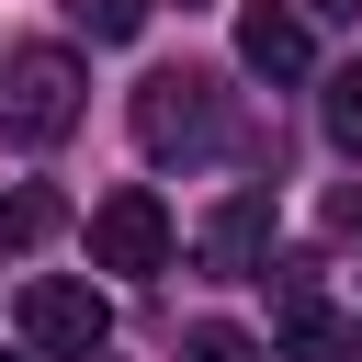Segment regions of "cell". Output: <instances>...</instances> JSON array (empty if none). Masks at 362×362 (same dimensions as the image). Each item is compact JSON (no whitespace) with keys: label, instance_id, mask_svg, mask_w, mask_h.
I'll return each mask as SVG.
<instances>
[{"label":"cell","instance_id":"52a82bcc","mask_svg":"<svg viewBox=\"0 0 362 362\" xmlns=\"http://www.w3.org/2000/svg\"><path fill=\"white\" fill-rule=\"evenodd\" d=\"M272 362H351V317H339V305H317V283H305V294H283Z\"/></svg>","mask_w":362,"mask_h":362},{"label":"cell","instance_id":"8fae6325","mask_svg":"<svg viewBox=\"0 0 362 362\" xmlns=\"http://www.w3.org/2000/svg\"><path fill=\"white\" fill-rule=\"evenodd\" d=\"M328 136H339V147L362 158V57H351V68L328 79Z\"/></svg>","mask_w":362,"mask_h":362},{"label":"cell","instance_id":"30bf717a","mask_svg":"<svg viewBox=\"0 0 362 362\" xmlns=\"http://www.w3.org/2000/svg\"><path fill=\"white\" fill-rule=\"evenodd\" d=\"M68 23H79L90 45H124V34L147 23V0H68Z\"/></svg>","mask_w":362,"mask_h":362},{"label":"cell","instance_id":"2e32d148","mask_svg":"<svg viewBox=\"0 0 362 362\" xmlns=\"http://www.w3.org/2000/svg\"><path fill=\"white\" fill-rule=\"evenodd\" d=\"M0 362H11V351H0Z\"/></svg>","mask_w":362,"mask_h":362},{"label":"cell","instance_id":"8992f818","mask_svg":"<svg viewBox=\"0 0 362 362\" xmlns=\"http://www.w3.org/2000/svg\"><path fill=\"white\" fill-rule=\"evenodd\" d=\"M238 57H249L260 79H305V57H317V45H305V11L249 0V11H238Z\"/></svg>","mask_w":362,"mask_h":362},{"label":"cell","instance_id":"9c48e42d","mask_svg":"<svg viewBox=\"0 0 362 362\" xmlns=\"http://www.w3.org/2000/svg\"><path fill=\"white\" fill-rule=\"evenodd\" d=\"M181 362H272L249 328H226V317H204V328H181Z\"/></svg>","mask_w":362,"mask_h":362},{"label":"cell","instance_id":"4fadbf2b","mask_svg":"<svg viewBox=\"0 0 362 362\" xmlns=\"http://www.w3.org/2000/svg\"><path fill=\"white\" fill-rule=\"evenodd\" d=\"M305 11H317V23H362V0H305Z\"/></svg>","mask_w":362,"mask_h":362},{"label":"cell","instance_id":"6da1fadb","mask_svg":"<svg viewBox=\"0 0 362 362\" xmlns=\"http://www.w3.org/2000/svg\"><path fill=\"white\" fill-rule=\"evenodd\" d=\"M79 102H90V68L68 45H11L0 57V136L11 147H57L79 124Z\"/></svg>","mask_w":362,"mask_h":362},{"label":"cell","instance_id":"3957f363","mask_svg":"<svg viewBox=\"0 0 362 362\" xmlns=\"http://www.w3.org/2000/svg\"><path fill=\"white\" fill-rule=\"evenodd\" d=\"M11 328H23V351H45V362H90V351L113 339V305H102L90 283H68V272H45V283H23V305H11Z\"/></svg>","mask_w":362,"mask_h":362},{"label":"cell","instance_id":"7c38bea8","mask_svg":"<svg viewBox=\"0 0 362 362\" xmlns=\"http://www.w3.org/2000/svg\"><path fill=\"white\" fill-rule=\"evenodd\" d=\"M328 238H362V181H339V192H328Z\"/></svg>","mask_w":362,"mask_h":362},{"label":"cell","instance_id":"ba28073f","mask_svg":"<svg viewBox=\"0 0 362 362\" xmlns=\"http://www.w3.org/2000/svg\"><path fill=\"white\" fill-rule=\"evenodd\" d=\"M57 215H68L57 192H11V204H0V249H34V238H57Z\"/></svg>","mask_w":362,"mask_h":362},{"label":"cell","instance_id":"9a60e30c","mask_svg":"<svg viewBox=\"0 0 362 362\" xmlns=\"http://www.w3.org/2000/svg\"><path fill=\"white\" fill-rule=\"evenodd\" d=\"M181 11H192V0H181Z\"/></svg>","mask_w":362,"mask_h":362},{"label":"cell","instance_id":"5b68a950","mask_svg":"<svg viewBox=\"0 0 362 362\" xmlns=\"http://www.w3.org/2000/svg\"><path fill=\"white\" fill-rule=\"evenodd\" d=\"M192 260H204V272H260V260H272V192L238 181V192L192 226Z\"/></svg>","mask_w":362,"mask_h":362},{"label":"cell","instance_id":"277c9868","mask_svg":"<svg viewBox=\"0 0 362 362\" xmlns=\"http://www.w3.org/2000/svg\"><path fill=\"white\" fill-rule=\"evenodd\" d=\"M90 272H170V204L147 181L90 204Z\"/></svg>","mask_w":362,"mask_h":362},{"label":"cell","instance_id":"7a4b0ae2","mask_svg":"<svg viewBox=\"0 0 362 362\" xmlns=\"http://www.w3.org/2000/svg\"><path fill=\"white\" fill-rule=\"evenodd\" d=\"M136 147H147V158H215V147H226V79H215V68H158V79H136Z\"/></svg>","mask_w":362,"mask_h":362},{"label":"cell","instance_id":"5bb4252c","mask_svg":"<svg viewBox=\"0 0 362 362\" xmlns=\"http://www.w3.org/2000/svg\"><path fill=\"white\" fill-rule=\"evenodd\" d=\"M351 362H362V328H351Z\"/></svg>","mask_w":362,"mask_h":362}]
</instances>
